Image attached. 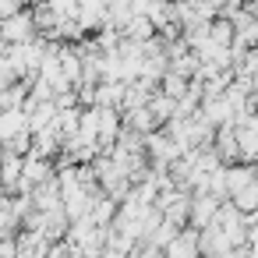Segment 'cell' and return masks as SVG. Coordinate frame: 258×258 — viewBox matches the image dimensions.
<instances>
[{"label":"cell","mask_w":258,"mask_h":258,"mask_svg":"<svg viewBox=\"0 0 258 258\" xmlns=\"http://www.w3.org/2000/svg\"><path fill=\"white\" fill-rule=\"evenodd\" d=\"M46 237L39 230H29V226H18L15 230V258H46Z\"/></svg>","instance_id":"obj_2"},{"label":"cell","mask_w":258,"mask_h":258,"mask_svg":"<svg viewBox=\"0 0 258 258\" xmlns=\"http://www.w3.org/2000/svg\"><path fill=\"white\" fill-rule=\"evenodd\" d=\"M36 36V25H32V15L29 8L8 15V18H0V43H25Z\"/></svg>","instance_id":"obj_1"},{"label":"cell","mask_w":258,"mask_h":258,"mask_svg":"<svg viewBox=\"0 0 258 258\" xmlns=\"http://www.w3.org/2000/svg\"><path fill=\"white\" fill-rule=\"evenodd\" d=\"M46 4L53 8V15H57V18H75L78 0H46Z\"/></svg>","instance_id":"obj_13"},{"label":"cell","mask_w":258,"mask_h":258,"mask_svg":"<svg viewBox=\"0 0 258 258\" xmlns=\"http://www.w3.org/2000/svg\"><path fill=\"white\" fill-rule=\"evenodd\" d=\"M163 254H170V258H198V230L195 226H180L163 244Z\"/></svg>","instance_id":"obj_3"},{"label":"cell","mask_w":258,"mask_h":258,"mask_svg":"<svg viewBox=\"0 0 258 258\" xmlns=\"http://www.w3.org/2000/svg\"><path fill=\"white\" fill-rule=\"evenodd\" d=\"M124 85L127 82H120V78H99L96 82V106H113V110H120V99H124Z\"/></svg>","instance_id":"obj_5"},{"label":"cell","mask_w":258,"mask_h":258,"mask_svg":"<svg viewBox=\"0 0 258 258\" xmlns=\"http://www.w3.org/2000/svg\"><path fill=\"white\" fill-rule=\"evenodd\" d=\"M166 68H170V71H177V75H184V78H191V75H195V68H198V53H195V50H184V53L170 57V60H166Z\"/></svg>","instance_id":"obj_11"},{"label":"cell","mask_w":258,"mask_h":258,"mask_svg":"<svg viewBox=\"0 0 258 258\" xmlns=\"http://www.w3.org/2000/svg\"><path fill=\"white\" fill-rule=\"evenodd\" d=\"M120 124L135 127V131H142V135H145V131H152V127H159L145 103H142V106H127V110H120Z\"/></svg>","instance_id":"obj_6"},{"label":"cell","mask_w":258,"mask_h":258,"mask_svg":"<svg viewBox=\"0 0 258 258\" xmlns=\"http://www.w3.org/2000/svg\"><path fill=\"white\" fill-rule=\"evenodd\" d=\"M216 205H219V198H212L209 191H191V202H187V226L202 230V226L212 219Z\"/></svg>","instance_id":"obj_4"},{"label":"cell","mask_w":258,"mask_h":258,"mask_svg":"<svg viewBox=\"0 0 258 258\" xmlns=\"http://www.w3.org/2000/svg\"><path fill=\"white\" fill-rule=\"evenodd\" d=\"M89 216H92V223L106 226V223L117 216V202H113L110 195H96V198H92V205H89Z\"/></svg>","instance_id":"obj_8"},{"label":"cell","mask_w":258,"mask_h":258,"mask_svg":"<svg viewBox=\"0 0 258 258\" xmlns=\"http://www.w3.org/2000/svg\"><path fill=\"white\" fill-rule=\"evenodd\" d=\"M29 145H32V131H29V127H22L18 135H11V138L4 142V149H8V152H18V156H25Z\"/></svg>","instance_id":"obj_12"},{"label":"cell","mask_w":258,"mask_h":258,"mask_svg":"<svg viewBox=\"0 0 258 258\" xmlns=\"http://www.w3.org/2000/svg\"><path fill=\"white\" fill-rule=\"evenodd\" d=\"M0 195H4V184H0Z\"/></svg>","instance_id":"obj_14"},{"label":"cell","mask_w":258,"mask_h":258,"mask_svg":"<svg viewBox=\"0 0 258 258\" xmlns=\"http://www.w3.org/2000/svg\"><path fill=\"white\" fill-rule=\"evenodd\" d=\"M230 202H233L240 212H251V209H258V180H251V184L237 187V191L230 195Z\"/></svg>","instance_id":"obj_10"},{"label":"cell","mask_w":258,"mask_h":258,"mask_svg":"<svg viewBox=\"0 0 258 258\" xmlns=\"http://www.w3.org/2000/svg\"><path fill=\"white\" fill-rule=\"evenodd\" d=\"M173 103H177V99H170V96H166V92H159V89L145 99V106H149V113L156 117V124H163V120H170V117H173Z\"/></svg>","instance_id":"obj_7"},{"label":"cell","mask_w":258,"mask_h":258,"mask_svg":"<svg viewBox=\"0 0 258 258\" xmlns=\"http://www.w3.org/2000/svg\"><path fill=\"white\" fill-rule=\"evenodd\" d=\"M25 127V110H0V142H8Z\"/></svg>","instance_id":"obj_9"}]
</instances>
